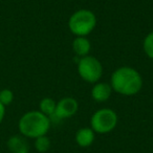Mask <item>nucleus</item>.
Listing matches in <instances>:
<instances>
[{
    "label": "nucleus",
    "mask_w": 153,
    "mask_h": 153,
    "mask_svg": "<svg viewBox=\"0 0 153 153\" xmlns=\"http://www.w3.org/2000/svg\"><path fill=\"white\" fill-rule=\"evenodd\" d=\"M56 107H57V103L53 100L51 98H44L41 100L40 104H39V108H40L41 112L45 114L46 117H51L55 114Z\"/></svg>",
    "instance_id": "obj_11"
},
{
    "label": "nucleus",
    "mask_w": 153,
    "mask_h": 153,
    "mask_svg": "<svg viewBox=\"0 0 153 153\" xmlns=\"http://www.w3.org/2000/svg\"><path fill=\"white\" fill-rule=\"evenodd\" d=\"M97 16L89 10L74 12L68 20V28L76 37H86L96 28Z\"/></svg>",
    "instance_id": "obj_3"
},
{
    "label": "nucleus",
    "mask_w": 153,
    "mask_h": 153,
    "mask_svg": "<svg viewBox=\"0 0 153 153\" xmlns=\"http://www.w3.org/2000/svg\"><path fill=\"white\" fill-rule=\"evenodd\" d=\"M78 109H79L78 101L71 97H65L57 103L55 114L49 117V120L51 122H58L60 120L71 117L78 112Z\"/></svg>",
    "instance_id": "obj_6"
},
{
    "label": "nucleus",
    "mask_w": 153,
    "mask_h": 153,
    "mask_svg": "<svg viewBox=\"0 0 153 153\" xmlns=\"http://www.w3.org/2000/svg\"><path fill=\"white\" fill-rule=\"evenodd\" d=\"M51 120L41 111L33 110L24 113L19 120V131L25 137L37 138L46 135L51 128Z\"/></svg>",
    "instance_id": "obj_2"
},
{
    "label": "nucleus",
    "mask_w": 153,
    "mask_h": 153,
    "mask_svg": "<svg viewBox=\"0 0 153 153\" xmlns=\"http://www.w3.org/2000/svg\"><path fill=\"white\" fill-rule=\"evenodd\" d=\"M111 94H112L111 85L108 83H104V82L96 83L91 89V98L99 103L106 102L107 100H109Z\"/></svg>",
    "instance_id": "obj_7"
},
{
    "label": "nucleus",
    "mask_w": 153,
    "mask_h": 153,
    "mask_svg": "<svg viewBox=\"0 0 153 153\" xmlns=\"http://www.w3.org/2000/svg\"><path fill=\"white\" fill-rule=\"evenodd\" d=\"M117 114L110 108L97 110L90 119V128L94 133L106 134L111 132L117 125Z\"/></svg>",
    "instance_id": "obj_4"
},
{
    "label": "nucleus",
    "mask_w": 153,
    "mask_h": 153,
    "mask_svg": "<svg viewBox=\"0 0 153 153\" xmlns=\"http://www.w3.org/2000/svg\"><path fill=\"white\" fill-rule=\"evenodd\" d=\"M14 100V94L11 89H2L0 90V103L3 105V106H7L10 105Z\"/></svg>",
    "instance_id": "obj_14"
},
{
    "label": "nucleus",
    "mask_w": 153,
    "mask_h": 153,
    "mask_svg": "<svg viewBox=\"0 0 153 153\" xmlns=\"http://www.w3.org/2000/svg\"><path fill=\"white\" fill-rule=\"evenodd\" d=\"M94 138H96L94 131L91 128L87 127L79 129L76 132V136H74L76 143L82 148H87V147L91 146L94 142Z\"/></svg>",
    "instance_id": "obj_8"
},
{
    "label": "nucleus",
    "mask_w": 153,
    "mask_h": 153,
    "mask_svg": "<svg viewBox=\"0 0 153 153\" xmlns=\"http://www.w3.org/2000/svg\"><path fill=\"white\" fill-rule=\"evenodd\" d=\"M4 115H5V106H3L0 103V124L2 123L3 119H4Z\"/></svg>",
    "instance_id": "obj_15"
},
{
    "label": "nucleus",
    "mask_w": 153,
    "mask_h": 153,
    "mask_svg": "<svg viewBox=\"0 0 153 153\" xmlns=\"http://www.w3.org/2000/svg\"><path fill=\"white\" fill-rule=\"evenodd\" d=\"M143 48L148 58L153 60V32L149 33L144 39L143 42Z\"/></svg>",
    "instance_id": "obj_13"
},
{
    "label": "nucleus",
    "mask_w": 153,
    "mask_h": 153,
    "mask_svg": "<svg viewBox=\"0 0 153 153\" xmlns=\"http://www.w3.org/2000/svg\"><path fill=\"white\" fill-rule=\"evenodd\" d=\"M72 49L76 56L83 58L85 56H88L91 49V44L86 37H76L72 41Z\"/></svg>",
    "instance_id": "obj_10"
},
{
    "label": "nucleus",
    "mask_w": 153,
    "mask_h": 153,
    "mask_svg": "<svg viewBox=\"0 0 153 153\" xmlns=\"http://www.w3.org/2000/svg\"><path fill=\"white\" fill-rule=\"evenodd\" d=\"M113 91L122 96H135L143 87V78L136 69L129 66H122L113 71L110 78Z\"/></svg>",
    "instance_id": "obj_1"
},
{
    "label": "nucleus",
    "mask_w": 153,
    "mask_h": 153,
    "mask_svg": "<svg viewBox=\"0 0 153 153\" xmlns=\"http://www.w3.org/2000/svg\"><path fill=\"white\" fill-rule=\"evenodd\" d=\"M7 148L11 153H28L30 146L23 136L13 135L7 140Z\"/></svg>",
    "instance_id": "obj_9"
},
{
    "label": "nucleus",
    "mask_w": 153,
    "mask_h": 153,
    "mask_svg": "<svg viewBox=\"0 0 153 153\" xmlns=\"http://www.w3.org/2000/svg\"><path fill=\"white\" fill-rule=\"evenodd\" d=\"M35 148L40 153L46 152L51 148V140L46 135H42L35 138Z\"/></svg>",
    "instance_id": "obj_12"
},
{
    "label": "nucleus",
    "mask_w": 153,
    "mask_h": 153,
    "mask_svg": "<svg viewBox=\"0 0 153 153\" xmlns=\"http://www.w3.org/2000/svg\"><path fill=\"white\" fill-rule=\"evenodd\" d=\"M78 72L81 79L87 83L96 84L100 81L103 74V65L97 58L85 56L78 63Z\"/></svg>",
    "instance_id": "obj_5"
}]
</instances>
